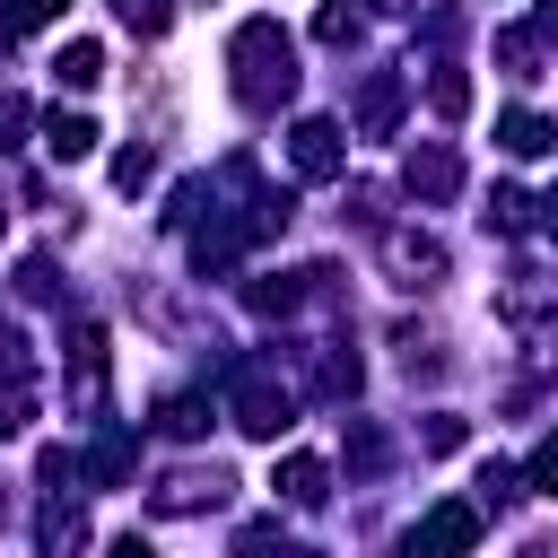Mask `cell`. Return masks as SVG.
<instances>
[{
	"instance_id": "obj_1",
	"label": "cell",
	"mask_w": 558,
	"mask_h": 558,
	"mask_svg": "<svg viewBox=\"0 0 558 558\" xmlns=\"http://www.w3.org/2000/svg\"><path fill=\"white\" fill-rule=\"evenodd\" d=\"M235 87H244L253 105H270V96H288V87H296V52H288L279 17H253V26L235 35Z\"/></svg>"
},
{
	"instance_id": "obj_2",
	"label": "cell",
	"mask_w": 558,
	"mask_h": 558,
	"mask_svg": "<svg viewBox=\"0 0 558 558\" xmlns=\"http://www.w3.org/2000/svg\"><path fill=\"white\" fill-rule=\"evenodd\" d=\"M471 541H480V514H471V506H436V514L410 532V558H471Z\"/></svg>"
},
{
	"instance_id": "obj_3",
	"label": "cell",
	"mask_w": 558,
	"mask_h": 558,
	"mask_svg": "<svg viewBox=\"0 0 558 558\" xmlns=\"http://www.w3.org/2000/svg\"><path fill=\"white\" fill-rule=\"evenodd\" d=\"M44 148L78 166V157L96 148V122H87V113H70V105H52V113H44Z\"/></svg>"
},
{
	"instance_id": "obj_4",
	"label": "cell",
	"mask_w": 558,
	"mask_h": 558,
	"mask_svg": "<svg viewBox=\"0 0 558 558\" xmlns=\"http://www.w3.org/2000/svg\"><path fill=\"white\" fill-rule=\"evenodd\" d=\"M52 78H61V87H78V96H87V87H96V78H105V44H87V35H78V44H61V52H52Z\"/></svg>"
},
{
	"instance_id": "obj_5",
	"label": "cell",
	"mask_w": 558,
	"mask_h": 558,
	"mask_svg": "<svg viewBox=\"0 0 558 558\" xmlns=\"http://www.w3.org/2000/svg\"><path fill=\"white\" fill-rule=\"evenodd\" d=\"M296 174H340V131L331 122H296Z\"/></svg>"
},
{
	"instance_id": "obj_6",
	"label": "cell",
	"mask_w": 558,
	"mask_h": 558,
	"mask_svg": "<svg viewBox=\"0 0 558 558\" xmlns=\"http://www.w3.org/2000/svg\"><path fill=\"white\" fill-rule=\"evenodd\" d=\"M270 488H279V497H288V506H323V488H331V480H323V462H314V453H288V462H279V480H270Z\"/></svg>"
},
{
	"instance_id": "obj_7",
	"label": "cell",
	"mask_w": 558,
	"mask_h": 558,
	"mask_svg": "<svg viewBox=\"0 0 558 558\" xmlns=\"http://www.w3.org/2000/svg\"><path fill=\"white\" fill-rule=\"evenodd\" d=\"M462 183V166H453V148H418L410 157V192H427V201H445Z\"/></svg>"
},
{
	"instance_id": "obj_8",
	"label": "cell",
	"mask_w": 558,
	"mask_h": 558,
	"mask_svg": "<svg viewBox=\"0 0 558 558\" xmlns=\"http://www.w3.org/2000/svg\"><path fill=\"white\" fill-rule=\"evenodd\" d=\"M497 148H514V157H541V148H549V122H541V113H506V122H497Z\"/></svg>"
},
{
	"instance_id": "obj_9",
	"label": "cell",
	"mask_w": 558,
	"mask_h": 558,
	"mask_svg": "<svg viewBox=\"0 0 558 558\" xmlns=\"http://www.w3.org/2000/svg\"><path fill=\"white\" fill-rule=\"evenodd\" d=\"M244 427H253V436H288V392H262V384H253V392H244Z\"/></svg>"
},
{
	"instance_id": "obj_10",
	"label": "cell",
	"mask_w": 558,
	"mask_h": 558,
	"mask_svg": "<svg viewBox=\"0 0 558 558\" xmlns=\"http://www.w3.org/2000/svg\"><path fill=\"white\" fill-rule=\"evenodd\" d=\"M392 262H401V288H418V270H427V279L445 270V253H436L427 235H401V244H392Z\"/></svg>"
},
{
	"instance_id": "obj_11",
	"label": "cell",
	"mask_w": 558,
	"mask_h": 558,
	"mask_svg": "<svg viewBox=\"0 0 558 558\" xmlns=\"http://www.w3.org/2000/svg\"><path fill=\"white\" fill-rule=\"evenodd\" d=\"M78 541H87V514H78V506H52V514H44V549H52V558H70Z\"/></svg>"
},
{
	"instance_id": "obj_12",
	"label": "cell",
	"mask_w": 558,
	"mask_h": 558,
	"mask_svg": "<svg viewBox=\"0 0 558 558\" xmlns=\"http://www.w3.org/2000/svg\"><path fill=\"white\" fill-rule=\"evenodd\" d=\"M427 105H436V113H471V78H462V70H436V78H427Z\"/></svg>"
},
{
	"instance_id": "obj_13",
	"label": "cell",
	"mask_w": 558,
	"mask_h": 558,
	"mask_svg": "<svg viewBox=\"0 0 558 558\" xmlns=\"http://www.w3.org/2000/svg\"><path fill=\"white\" fill-rule=\"evenodd\" d=\"M70 0H9V17H0V35H26V26H44V17H61Z\"/></svg>"
},
{
	"instance_id": "obj_14",
	"label": "cell",
	"mask_w": 558,
	"mask_h": 558,
	"mask_svg": "<svg viewBox=\"0 0 558 558\" xmlns=\"http://www.w3.org/2000/svg\"><path fill=\"white\" fill-rule=\"evenodd\" d=\"M148 174H157V157H148V148H122V157H113V183H122V192H140Z\"/></svg>"
},
{
	"instance_id": "obj_15",
	"label": "cell",
	"mask_w": 558,
	"mask_h": 558,
	"mask_svg": "<svg viewBox=\"0 0 558 558\" xmlns=\"http://www.w3.org/2000/svg\"><path fill=\"white\" fill-rule=\"evenodd\" d=\"M122 17H131L140 35H157V26H166V0H122Z\"/></svg>"
},
{
	"instance_id": "obj_16",
	"label": "cell",
	"mask_w": 558,
	"mask_h": 558,
	"mask_svg": "<svg viewBox=\"0 0 558 558\" xmlns=\"http://www.w3.org/2000/svg\"><path fill=\"white\" fill-rule=\"evenodd\" d=\"M532 488H549V497H558V436L532 453Z\"/></svg>"
},
{
	"instance_id": "obj_17",
	"label": "cell",
	"mask_w": 558,
	"mask_h": 558,
	"mask_svg": "<svg viewBox=\"0 0 558 558\" xmlns=\"http://www.w3.org/2000/svg\"><path fill=\"white\" fill-rule=\"evenodd\" d=\"M349 26H357L349 9H323V17H314V35H323V44H349Z\"/></svg>"
},
{
	"instance_id": "obj_18",
	"label": "cell",
	"mask_w": 558,
	"mask_h": 558,
	"mask_svg": "<svg viewBox=\"0 0 558 558\" xmlns=\"http://www.w3.org/2000/svg\"><path fill=\"white\" fill-rule=\"evenodd\" d=\"M113 558H157V549L148 541H113Z\"/></svg>"
},
{
	"instance_id": "obj_19",
	"label": "cell",
	"mask_w": 558,
	"mask_h": 558,
	"mask_svg": "<svg viewBox=\"0 0 558 558\" xmlns=\"http://www.w3.org/2000/svg\"><path fill=\"white\" fill-rule=\"evenodd\" d=\"M549 227H558V192H549Z\"/></svg>"
},
{
	"instance_id": "obj_20",
	"label": "cell",
	"mask_w": 558,
	"mask_h": 558,
	"mask_svg": "<svg viewBox=\"0 0 558 558\" xmlns=\"http://www.w3.org/2000/svg\"><path fill=\"white\" fill-rule=\"evenodd\" d=\"M375 9H401V0H375Z\"/></svg>"
}]
</instances>
